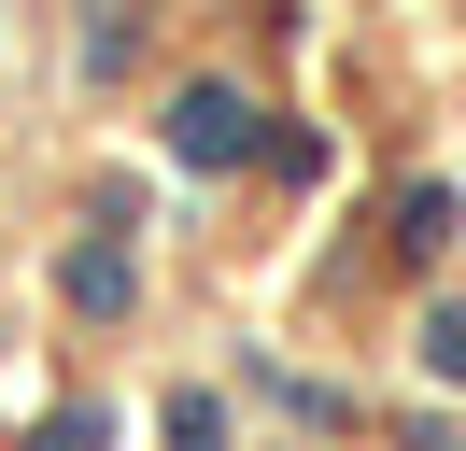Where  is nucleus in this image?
Wrapping results in <instances>:
<instances>
[{
  "label": "nucleus",
  "mask_w": 466,
  "mask_h": 451,
  "mask_svg": "<svg viewBox=\"0 0 466 451\" xmlns=\"http://www.w3.org/2000/svg\"><path fill=\"white\" fill-rule=\"evenodd\" d=\"M240 141H255L240 99H184V155H240Z\"/></svg>",
  "instance_id": "nucleus-1"
}]
</instances>
